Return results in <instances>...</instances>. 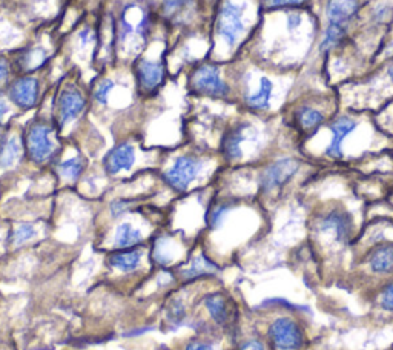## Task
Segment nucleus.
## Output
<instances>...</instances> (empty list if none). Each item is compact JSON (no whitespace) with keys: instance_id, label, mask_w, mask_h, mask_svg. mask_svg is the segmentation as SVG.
<instances>
[{"instance_id":"nucleus-25","label":"nucleus","mask_w":393,"mask_h":350,"mask_svg":"<svg viewBox=\"0 0 393 350\" xmlns=\"http://www.w3.org/2000/svg\"><path fill=\"white\" fill-rule=\"evenodd\" d=\"M83 169H85L83 159L72 157L70 160L62 161L61 165H58V174L66 178V180L76 182L77 178L83 174Z\"/></svg>"},{"instance_id":"nucleus-6","label":"nucleus","mask_w":393,"mask_h":350,"mask_svg":"<svg viewBox=\"0 0 393 350\" xmlns=\"http://www.w3.org/2000/svg\"><path fill=\"white\" fill-rule=\"evenodd\" d=\"M300 163L295 159H280L266 168L259 177V186L264 192H271L283 188L292 177L298 173Z\"/></svg>"},{"instance_id":"nucleus-39","label":"nucleus","mask_w":393,"mask_h":350,"mask_svg":"<svg viewBox=\"0 0 393 350\" xmlns=\"http://www.w3.org/2000/svg\"><path fill=\"white\" fill-rule=\"evenodd\" d=\"M6 114H8V105H6V102L0 97V125H2Z\"/></svg>"},{"instance_id":"nucleus-38","label":"nucleus","mask_w":393,"mask_h":350,"mask_svg":"<svg viewBox=\"0 0 393 350\" xmlns=\"http://www.w3.org/2000/svg\"><path fill=\"white\" fill-rule=\"evenodd\" d=\"M79 35H80L81 42H83V45H86L88 42H91V40H93V31H91V28H85V29H81Z\"/></svg>"},{"instance_id":"nucleus-22","label":"nucleus","mask_w":393,"mask_h":350,"mask_svg":"<svg viewBox=\"0 0 393 350\" xmlns=\"http://www.w3.org/2000/svg\"><path fill=\"white\" fill-rule=\"evenodd\" d=\"M22 146L16 137L0 136V169H8L17 163Z\"/></svg>"},{"instance_id":"nucleus-13","label":"nucleus","mask_w":393,"mask_h":350,"mask_svg":"<svg viewBox=\"0 0 393 350\" xmlns=\"http://www.w3.org/2000/svg\"><path fill=\"white\" fill-rule=\"evenodd\" d=\"M355 128H357V122L352 120L348 117H341L338 118L337 122H333L330 125V132H332V138L329 146L326 148V155L330 159H339L343 155V149H341V145H343L344 138L351 134Z\"/></svg>"},{"instance_id":"nucleus-17","label":"nucleus","mask_w":393,"mask_h":350,"mask_svg":"<svg viewBox=\"0 0 393 350\" xmlns=\"http://www.w3.org/2000/svg\"><path fill=\"white\" fill-rule=\"evenodd\" d=\"M194 0H163L161 11L168 20L182 24V22L191 19V14L194 13Z\"/></svg>"},{"instance_id":"nucleus-26","label":"nucleus","mask_w":393,"mask_h":350,"mask_svg":"<svg viewBox=\"0 0 393 350\" xmlns=\"http://www.w3.org/2000/svg\"><path fill=\"white\" fill-rule=\"evenodd\" d=\"M165 317L170 326H182L188 317L186 306H184L182 300H170L166 308Z\"/></svg>"},{"instance_id":"nucleus-35","label":"nucleus","mask_w":393,"mask_h":350,"mask_svg":"<svg viewBox=\"0 0 393 350\" xmlns=\"http://www.w3.org/2000/svg\"><path fill=\"white\" fill-rule=\"evenodd\" d=\"M268 8H286V6H296L295 0H264Z\"/></svg>"},{"instance_id":"nucleus-29","label":"nucleus","mask_w":393,"mask_h":350,"mask_svg":"<svg viewBox=\"0 0 393 350\" xmlns=\"http://www.w3.org/2000/svg\"><path fill=\"white\" fill-rule=\"evenodd\" d=\"M229 212H231V206L229 205L215 206L209 215H207V225H209L211 229H218L225 223Z\"/></svg>"},{"instance_id":"nucleus-3","label":"nucleus","mask_w":393,"mask_h":350,"mask_svg":"<svg viewBox=\"0 0 393 350\" xmlns=\"http://www.w3.org/2000/svg\"><path fill=\"white\" fill-rule=\"evenodd\" d=\"M191 86L197 94L212 97V99H221L229 94V86L221 79L218 68L212 65H203L195 70L191 77Z\"/></svg>"},{"instance_id":"nucleus-14","label":"nucleus","mask_w":393,"mask_h":350,"mask_svg":"<svg viewBox=\"0 0 393 350\" xmlns=\"http://www.w3.org/2000/svg\"><path fill=\"white\" fill-rule=\"evenodd\" d=\"M358 8L360 0H328L326 16H328L329 24L346 26L358 13Z\"/></svg>"},{"instance_id":"nucleus-32","label":"nucleus","mask_w":393,"mask_h":350,"mask_svg":"<svg viewBox=\"0 0 393 350\" xmlns=\"http://www.w3.org/2000/svg\"><path fill=\"white\" fill-rule=\"evenodd\" d=\"M381 308L387 312H393V281L383 290L381 294Z\"/></svg>"},{"instance_id":"nucleus-40","label":"nucleus","mask_w":393,"mask_h":350,"mask_svg":"<svg viewBox=\"0 0 393 350\" xmlns=\"http://www.w3.org/2000/svg\"><path fill=\"white\" fill-rule=\"evenodd\" d=\"M248 347H249L250 350H264V346H263L259 341H252V342H249Z\"/></svg>"},{"instance_id":"nucleus-2","label":"nucleus","mask_w":393,"mask_h":350,"mask_svg":"<svg viewBox=\"0 0 393 350\" xmlns=\"http://www.w3.org/2000/svg\"><path fill=\"white\" fill-rule=\"evenodd\" d=\"M203 169V161L191 155H182L175 159L170 168L165 173V182L177 192H183L195 180Z\"/></svg>"},{"instance_id":"nucleus-24","label":"nucleus","mask_w":393,"mask_h":350,"mask_svg":"<svg viewBox=\"0 0 393 350\" xmlns=\"http://www.w3.org/2000/svg\"><path fill=\"white\" fill-rule=\"evenodd\" d=\"M346 35V26L344 25H337V24H329L328 28H326L323 40L320 45V51L321 53H328L332 48L338 47L341 43V40L344 39Z\"/></svg>"},{"instance_id":"nucleus-10","label":"nucleus","mask_w":393,"mask_h":350,"mask_svg":"<svg viewBox=\"0 0 393 350\" xmlns=\"http://www.w3.org/2000/svg\"><path fill=\"white\" fill-rule=\"evenodd\" d=\"M136 149L128 141L118 143L114 146L103 160V168H105L109 175H117L122 170H129L136 163Z\"/></svg>"},{"instance_id":"nucleus-31","label":"nucleus","mask_w":393,"mask_h":350,"mask_svg":"<svg viewBox=\"0 0 393 350\" xmlns=\"http://www.w3.org/2000/svg\"><path fill=\"white\" fill-rule=\"evenodd\" d=\"M113 89H114V81L113 80H109V79L102 80L94 91V100L97 102L99 105H106L108 99H109V94H111V91H113Z\"/></svg>"},{"instance_id":"nucleus-27","label":"nucleus","mask_w":393,"mask_h":350,"mask_svg":"<svg viewBox=\"0 0 393 350\" xmlns=\"http://www.w3.org/2000/svg\"><path fill=\"white\" fill-rule=\"evenodd\" d=\"M35 235H37V230L33 225H29V223H22V225L16 226L11 230L10 243L14 246H22V244L28 243L29 240H33Z\"/></svg>"},{"instance_id":"nucleus-42","label":"nucleus","mask_w":393,"mask_h":350,"mask_svg":"<svg viewBox=\"0 0 393 350\" xmlns=\"http://www.w3.org/2000/svg\"><path fill=\"white\" fill-rule=\"evenodd\" d=\"M295 2H296V5H301L303 2H306V0H295Z\"/></svg>"},{"instance_id":"nucleus-20","label":"nucleus","mask_w":393,"mask_h":350,"mask_svg":"<svg viewBox=\"0 0 393 350\" xmlns=\"http://www.w3.org/2000/svg\"><path fill=\"white\" fill-rule=\"evenodd\" d=\"M109 263L120 272H134L140 267V263H142V252L136 249H122L114 252V254L109 257Z\"/></svg>"},{"instance_id":"nucleus-16","label":"nucleus","mask_w":393,"mask_h":350,"mask_svg":"<svg viewBox=\"0 0 393 350\" xmlns=\"http://www.w3.org/2000/svg\"><path fill=\"white\" fill-rule=\"evenodd\" d=\"M204 306L217 324L225 326L231 319V308H229L227 298L223 294L214 292L204 296Z\"/></svg>"},{"instance_id":"nucleus-4","label":"nucleus","mask_w":393,"mask_h":350,"mask_svg":"<svg viewBox=\"0 0 393 350\" xmlns=\"http://www.w3.org/2000/svg\"><path fill=\"white\" fill-rule=\"evenodd\" d=\"M269 338L278 350H296L303 346L304 335L295 319L280 317L269 327Z\"/></svg>"},{"instance_id":"nucleus-11","label":"nucleus","mask_w":393,"mask_h":350,"mask_svg":"<svg viewBox=\"0 0 393 350\" xmlns=\"http://www.w3.org/2000/svg\"><path fill=\"white\" fill-rule=\"evenodd\" d=\"M318 228H320L321 232H332L338 241H346L352 234L353 223L351 215L344 211L333 209L320 220Z\"/></svg>"},{"instance_id":"nucleus-36","label":"nucleus","mask_w":393,"mask_h":350,"mask_svg":"<svg viewBox=\"0 0 393 350\" xmlns=\"http://www.w3.org/2000/svg\"><path fill=\"white\" fill-rule=\"evenodd\" d=\"M10 76V68H8V63H6L3 58H0V88L3 86V83L6 80H8Z\"/></svg>"},{"instance_id":"nucleus-5","label":"nucleus","mask_w":393,"mask_h":350,"mask_svg":"<svg viewBox=\"0 0 393 350\" xmlns=\"http://www.w3.org/2000/svg\"><path fill=\"white\" fill-rule=\"evenodd\" d=\"M217 31L229 47H235L240 35L244 31L243 24V6L235 5L232 2H226L221 6L217 22Z\"/></svg>"},{"instance_id":"nucleus-18","label":"nucleus","mask_w":393,"mask_h":350,"mask_svg":"<svg viewBox=\"0 0 393 350\" xmlns=\"http://www.w3.org/2000/svg\"><path fill=\"white\" fill-rule=\"evenodd\" d=\"M218 267L215 264L212 260L207 258L206 255H198L194 257L189 262V264H186L180 271L182 278L184 280H195L200 277H206V275H214L217 273Z\"/></svg>"},{"instance_id":"nucleus-7","label":"nucleus","mask_w":393,"mask_h":350,"mask_svg":"<svg viewBox=\"0 0 393 350\" xmlns=\"http://www.w3.org/2000/svg\"><path fill=\"white\" fill-rule=\"evenodd\" d=\"M86 108V99L76 86H66L63 91L58 94L57 99V120L61 128L65 125L71 123L72 120L83 113Z\"/></svg>"},{"instance_id":"nucleus-9","label":"nucleus","mask_w":393,"mask_h":350,"mask_svg":"<svg viewBox=\"0 0 393 350\" xmlns=\"http://www.w3.org/2000/svg\"><path fill=\"white\" fill-rule=\"evenodd\" d=\"M136 77L140 89L145 93H155L165 81V66L160 62L142 58L136 65Z\"/></svg>"},{"instance_id":"nucleus-12","label":"nucleus","mask_w":393,"mask_h":350,"mask_svg":"<svg viewBox=\"0 0 393 350\" xmlns=\"http://www.w3.org/2000/svg\"><path fill=\"white\" fill-rule=\"evenodd\" d=\"M252 129L254 128L249 123H240L226 134L221 149L227 160H239L243 157V143L249 138Z\"/></svg>"},{"instance_id":"nucleus-8","label":"nucleus","mask_w":393,"mask_h":350,"mask_svg":"<svg viewBox=\"0 0 393 350\" xmlns=\"http://www.w3.org/2000/svg\"><path fill=\"white\" fill-rule=\"evenodd\" d=\"M10 100L20 109H31L37 105L40 95V83L33 76H24L13 81L10 86Z\"/></svg>"},{"instance_id":"nucleus-15","label":"nucleus","mask_w":393,"mask_h":350,"mask_svg":"<svg viewBox=\"0 0 393 350\" xmlns=\"http://www.w3.org/2000/svg\"><path fill=\"white\" fill-rule=\"evenodd\" d=\"M369 267L376 275L393 272V243L380 244L369 255Z\"/></svg>"},{"instance_id":"nucleus-30","label":"nucleus","mask_w":393,"mask_h":350,"mask_svg":"<svg viewBox=\"0 0 393 350\" xmlns=\"http://www.w3.org/2000/svg\"><path fill=\"white\" fill-rule=\"evenodd\" d=\"M47 61V54H45V49H42V48H34L31 51H28L26 56H25V61H22L25 65H26V68L29 70H35V68H39V66H42L43 63H45Z\"/></svg>"},{"instance_id":"nucleus-1","label":"nucleus","mask_w":393,"mask_h":350,"mask_svg":"<svg viewBox=\"0 0 393 350\" xmlns=\"http://www.w3.org/2000/svg\"><path fill=\"white\" fill-rule=\"evenodd\" d=\"M26 154L35 165L48 163L56 152L53 126L45 122H35L29 126L25 137Z\"/></svg>"},{"instance_id":"nucleus-33","label":"nucleus","mask_w":393,"mask_h":350,"mask_svg":"<svg viewBox=\"0 0 393 350\" xmlns=\"http://www.w3.org/2000/svg\"><path fill=\"white\" fill-rule=\"evenodd\" d=\"M128 202L126 200H115V202L111 203V207H109V211H111V215L113 217H122V215L128 211Z\"/></svg>"},{"instance_id":"nucleus-34","label":"nucleus","mask_w":393,"mask_h":350,"mask_svg":"<svg viewBox=\"0 0 393 350\" xmlns=\"http://www.w3.org/2000/svg\"><path fill=\"white\" fill-rule=\"evenodd\" d=\"M184 350H215L212 344L206 341H200V340H194V341H189Z\"/></svg>"},{"instance_id":"nucleus-21","label":"nucleus","mask_w":393,"mask_h":350,"mask_svg":"<svg viewBox=\"0 0 393 350\" xmlns=\"http://www.w3.org/2000/svg\"><path fill=\"white\" fill-rule=\"evenodd\" d=\"M272 94H273V83L271 81V79L262 77L259 79V86L257 91L254 94L248 95L246 105L250 109H255V111L268 109L271 99H272Z\"/></svg>"},{"instance_id":"nucleus-37","label":"nucleus","mask_w":393,"mask_h":350,"mask_svg":"<svg viewBox=\"0 0 393 350\" xmlns=\"http://www.w3.org/2000/svg\"><path fill=\"white\" fill-rule=\"evenodd\" d=\"M301 22H303V19H301V14H298V13H294V14H289V17H287V26H289V29H295V28H298L300 25H301Z\"/></svg>"},{"instance_id":"nucleus-41","label":"nucleus","mask_w":393,"mask_h":350,"mask_svg":"<svg viewBox=\"0 0 393 350\" xmlns=\"http://www.w3.org/2000/svg\"><path fill=\"white\" fill-rule=\"evenodd\" d=\"M387 72H389V77H390V80L393 81V63L389 66V70H387Z\"/></svg>"},{"instance_id":"nucleus-23","label":"nucleus","mask_w":393,"mask_h":350,"mask_svg":"<svg viewBox=\"0 0 393 350\" xmlns=\"http://www.w3.org/2000/svg\"><path fill=\"white\" fill-rule=\"evenodd\" d=\"M296 122L303 131H315L324 123V116L314 108H301L296 111Z\"/></svg>"},{"instance_id":"nucleus-28","label":"nucleus","mask_w":393,"mask_h":350,"mask_svg":"<svg viewBox=\"0 0 393 350\" xmlns=\"http://www.w3.org/2000/svg\"><path fill=\"white\" fill-rule=\"evenodd\" d=\"M173 249L166 240H159L152 248V260L159 266H168L173 262Z\"/></svg>"},{"instance_id":"nucleus-19","label":"nucleus","mask_w":393,"mask_h":350,"mask_svg":"<svg viewBox=\"0 0 393 350\" xmlns=\"http://www.w3.org/2000/svg\"><path fill=\"white\" fill-rule=\"evenodd\" d=\"M143 241L142 230L134 228L131 223H122L115 229L114 244L118 249H134L136 246Z\"/></svg>"}]
</instances>
